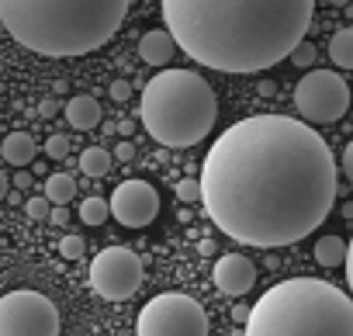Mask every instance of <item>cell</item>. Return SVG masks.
Returning <instances> with one entry per match:
<instances>
[{
  "label": "cell",
  "mask_w": 353,
  "mask_h": 336,
  "mask_svg": "<svg viewBox=\"0 0 353 336\" xmlns=\"http://www.w3.org/2000/svg\"><path fill=\"white\" fill-rule=\"evenodd\" d=\"M212 277H215V288H219L222 295L239 298V295H246V291L256 284V267H253V260L243 257V253H225V257H219Z\"/></svg>",
  "instance_id": "obj_11"
},
{
  "label": "cell",
  "mask_w": 353,
  "mask_h": 336,
  "mask_svg": "<svg viewBox=\"0 0 353 336\" xmlns=\"http://www.w3.org/2000/svg\"><path fill=\"white\" fill-rule=\"evenodd\" d=\"M111 215L128 226V229H142L159 215V195L152 184L145 181H121L111 195Z\"/></svg>",
  "instance_id": "obj_10"
},
{
  "label": "cell",
  "mask_w": 353,
  "mask_h": 336,
  "mask_svg": "<svg viewBox=\"0 0 353 336\" xmlns=\"http://www.w3.org/2000/svg\"><path fill=\"white\" fill-rule=\"evenodd\" d=\"M83 250H87V243H83L80 236H63V243H59V253H63L66 260H80Z\"/></svg>",
  "instance_id": "obj_24"
},
{
  "label": "cell",
  "mask_w": 353,
  "mask_h": 336,
  "mask_svg": "<svg viewBox=\"0 0 353 336\" xmlns=\"http://www.w3.org/2000/svg\"><path fill=\"white\" fill-rule=\"evenodd\" d=\"M108 94H111V101H118V104H121V101H128V97H132V83H128V80H114V83L108 87Z\"/></svg>",
  "instance_id": "obj_25"
},
{
  "label": "cell",
  "mask_w": 353,
  "mask_h": 336,
  "mask_svg": "<svg viewBox=\"0 0 353 336\" xmlns=\"http://www.w3.org/2000/svg\"><path fill=\"white\" fill-rule=\"evenodd\" d=\"M343 170H346V177L353 181V142L343 149Z\"/></svg>",
  "instance_id": "obj_29"
},
{
  "label": "cell",
  "mask_w": 353,
  "mask_h": 336,
  "mask_svg": "<svg viewBox=\"0 0 353 336\" xmlns=\"http://www.w3.org/2000/svg\"><path fill=\"white\" fill-rule=\"evenodd\" d=\"M139 336H208V315L191 295L166 291L139 312Z\"/></svg>",
  "instance_id": "obj_6"
},
{
  "label": "cell",
  "mask_w": 353,
  "mask_h": 336,
  "mask_svg": "<svg viewBox=\"0 0 353 336\" xmlns=\"http://www.w3.org/2000/svg\"><path fill=\"white\" fill-rule=\"evenodd\" d=\"M176 49H181V46H176V39H173V32L166 28H156V32H145L142 35V42H139V56L149 63V66H166L173 56H176Z\"/></svg>",
  "instance_id": "obj_12"
},
{
  "label": "cell",
  "mask_w": 353,
  "mask_h": 336,
  "mask_svg": "<svg viewBox=\"0 0 353 336\" xmlns=\"http://www.w3.org/2000/svg\"><path fill=\"white\" fill-rule=\"evenodd\" d=\"M176 198L181 201H201V181H194V177H184V181H176Z\"/></svg>",
  "instance_id": "obj_22"
},
{
  "label": "cell",
  "mask_w": 353,
  "mask_h": 336,
  "mask_svg": "<svg viewBox=\"0 0 353 336\" xmlns=\"http://www.w3.org/2000/svg\"><path fill=\"white\" fill-rule=\"evenodd\" d=\"M288 59H291L298 70H312V63H315V46L305 39V42H298V46H294V52H291Z\"/></svg>",
  "instance_id": "obj_20"
},
{
  "label": "cell",
  "mask_w": 353,
  "mask_h": 336,
  "mask_svg": "<svg viewBox=\"0 0 353 336\" xmlns=\"http://www.w3.org/2000/svg\"><path fill=\"white\" fill-rule=\"evenodd\" d=\"M219 115V97L212 83L191 70H159L142 90V125L145 132L170 146H198Z\"/></svg>",
  "instance_id": "obj_5"
},
{
  "label": "cell",
  "mask_w": 353,
  "mask_h": 336,
  "mask_svg": "<svg viewBox=\"0 0 353 336\" xmlns=\"http://www.w3.org/2000/svg\"><path fill=\"white\" fill-rule=\"evenodd\" d=\"M108 215H111V201H104V198H83V201H80V219H83V226H104Z\"/></svg>",
  "instance_id": "obj_19"
},
{
  "label": "cell",
  "mask_w": 353,
  "mask_h": 336,
  "mask_svg": "<svg viewBox=\"0 0 353 336\" xmlns=\"http://www.w3.org/2000/svg\"><path fill=\"white\" fill-rule=\"evenodd\" d=\"M294 108H298L301 121H308V125H332L350 108V87L339 73L308 70L294 90Z\"/></svg>",
  "instance_id": "obj_7"
},
{
  "label": "cell",
  "mask_w": 353,
  "mask_h": 336,
  "mask_svg": "<svg viewBox=\"0 0 353 336\" xmlns=\"http://www.w3.org/2000/svg\"><path fill=\"white\" fill-rule=\"evenodd\" d=\"M346 284L353 291V239H350V253H346Z\"/></svg>",
  "instance_id": "obj_31"
},
{
  "label": "cell",
  "mask_w": 353,
  "mask_h": 336,
  "mask_svg": "<svg viewBox=\"0 0 353 336\" xmlns=\"http://www.w3.org/2000/svg\"><path fill=\"white\" fill-rule=\"evenodd\" d=\"M14 188H21V191L32 188V174H28V170H18V174H14Z\"/></svg>",
  "instance_id": "obj_30"
},
{
  "label": "cell",
  "mask_w": 353,
  "mask_h": 336,
  "mask_svg": "<svg viewBox=\"0 0 353 336\" xmlns=\"http://www.w3.org/2000/svg\"><path fill=\"white\" fill-rule=\"evenodd\" d=\"M0 152H4V159L14 163V166H28L35 159L39 146H35V139L28 132H11L4 142H0Z\"/></svg>",
  "instance_id": "obj_14"
},
{
  "label": "cell",
  "mask_w": 353,
  "mask_h": 336,
  "mask_svg": "<svg viewBox=\"0 0 353 336\" xmlns=\"http://www.w3.org/2000/svg\"><path fill=\"white\" fill-rule=\"evenodd\" d=\"M39 115H42V118H52V115H56V101H42V104H39Z\"/></svg>",
  "instance_id": "obj_32"
},
{
  "label": "cell",
  "mask_w": 353,
  "mask_h": 336,
  "mask_svg": "<svg viewBox=\"0 0 353 336\" xmlns=\"http://www.w3.org/2000/svg\"><path fill=\"white\" fill-rule=\"evenodd\" d=\"M49 222H52V226H66V222H70V212H66V205H52V215H49Z\"/></svg>",
  "instance_id": "obj_27"
},
{
  "label": "cell",
  "mask_w": 353,
  "mask_h": 336,
  "mask_svg": "<svg viewBox=\"0 0 353 336\" xmlns=\"http://www.w3.org/2000/svg\"><path fill=\"white\" fill-rule=\"evenodd\" d=\"M329 4H336V8H346V4H350V0H329Z\"/></svg>",
  "instance_id": "obj_34"
},
{
  "label": "cell",
  "mask_w": 353,
  "mask_h": 336,
  "mask_svg": "<svg viewBox=\"0 0 353 336\" xmlns=\"http://www.w3.org/2000/svg\"><path fill=\"white\" fill-rule=\"evenodd\" d=\"M46 156L66 159V156H70V139H66V135H49V139H46Z\"/></svg>",
  "instance_id": "obj_23"
},
{
  "label": "cell",
  "mask_w": 353,
  "mask_h": 336,
  "mask_svg": "<svg viewBox=\"0 0 353 336\" xmlns=\"http://www.w3.org/2000/svg\"><path fill=\"white\" fill-rule=\"evenodd\" d=\"M66 121L80 132H90L101 125V104L90 97V94H80V97H70L66 104Z\"/></svg>",
  "instance_id": "obj_13"
},
{
  "label": "cell",
  "mask_w": 353,
  "mask_h": 336,
  "mask_svg": "<svg viewBox=\"0 0 353 336\" xmlns=\"http://www.w3.org/2000/svg\"><path fill=\"white\" fill-rule=\"evenodd\" d=\"M246 336H353V298L315 277L281 281L253 305Z\"/></svg>",
  "instance_id": "obj_4"
},
{
  "label": "cell",
  "mask_w": 353,
  "mask_h": 336,
  "mask_svg": "<svg viewBox=\"0 0 353 336\" xmlns=\"http://www.w3.org/2000/svg\"><path fill=\"white\" fill-rule=\"evenodd\" d=\"M250 315H253V308H246L243 302H236V305H232V322H239V326H243V322H250Z\"/></svg>",
  "instance_id": "obj_28"
},
{
  "label": "cell",
  "mask_w": 353,
  "mask_h": 336,
  "mask_svg": "<svg viewBox=\"0 0 353 336\" xmlns=\"http://www.w3.org/2000/svg\"><path fill=\"white\" fill-rule=\"evenodd\" d=\"M201 201L229 239L291 246L315 233L336 201L332 149L301 118H243L205 156Z\"/></svg>",
  "instance_id": "obj_1"
},
{
  "label": "cell",
  "mask_w": 353,
  "mask_h": 336,
  "mask_svg": "<svg viewBox=\"0 0 353 336\" xmlns=\"http://www.w3.org/2000/svg\"><path fill=\"white\" fill-rule=\"evenodd\" d=\"M0 336H59V308L39 291L0 298Z\"/></svg>",
  "instance_id": "obj_8"
},
{
  "label": "cell",
  "mask_w": 353,
  "mask_h": 336,
  "mask_svg": "<svg viewBox=\"0 0 353 336\" xmlns=\"http://www.w3.org/2000/svg\"><path fill=\"white\" fill-rule=\"evenodd\" d=\"M25 215L28 219H35V222H46L49 215H52V201L42 195V198H28L25 201Z\"/></svg>",
  "instance_id": "obj_21"
},
{
  "label": "cell",
  "mask_w": 353,
  "mask_h": 336,
  "mask_svg": "<svg viewBox=\"0 0 353 336\" xmlns=\"http://www.w3.org/2000/svg\"><path fill=\"white\" fill-rule=\"evenodd\" d=\"M114 159H121V163L135 159V142H118L114 146Z\"/></svg>",
  "instance_id": "obj_26"
},
{
  "label": "cell",
  "mask_w": 353,
  "mask_h": 336,
  "mask_svg": "<svg viewBox=\"0 0 353 336\" xmlns=\"http://www.w3.org/2000/svg\"><path fill=\"white\" fill-rule=\"evenodd\" d=\"M46 198H49L52 205H70V201L77 198V181H73L70 174H52V177L46 181Z\"/></svg>",
  "instance_id": "obj_17"
},
{
  "label": "cell",
  "mask_w": 353,
  "mask_h": 336,
  "mask_svg": "<svg viewBox=\"0 0 353 336\" xmlns=\"http://www.w3.org/2000/svg\"><path fill=\"white\" fill-rule=\"evenodd\" d=\"M315 0H163V18L191 59L219 73H260L294 52Z\"/></svg>",
  "instance_id": "obj_2"
},
{
  "label": "cell",
  "mask_w": 353,
  "mask_h": 336,
  "mask_svg": "<svg viewBox=\"0 0 353 336\" xmlns=\"http://www.w3.org/2000/svg\"><path fill=\"white\" fill-rule=\"evenodd\" d=\"M128 0H0V25L39 56L66 59L111 42Z\"/></svg>",
  "instance_id": "obj_3"
},
{
  "label": "cell",
  "mask_w": 353,
  "mask_h": 336,
  "mask_svg": "<svg viewBox=\"0 0 353 336\" xmlns=\"http://www.w3.org/2000/svg\"><path fill=\"white\" fill-rule=\"evenodd\" d=\"M90 284L108 302H125L142 288V260L128 246H108L90 264Z\"/></svg>",
  "instance_id": "obj_9"
},
{
  "label": "cell",
  "mask_w": 353,
  "mask_h": 336,
  "mask_svg": "<svg viewBox=\"0 0 353 336\" xmlns=\"http://www.w3.org/2000/svg\"><path fill=\"white\" fill-rule=\"evenodd\" d=\"M80 170H83L87 177H104V174L111 170V156H108V149H101V146L83 149V152H80Z\"/></svg>",
  "instance_id": "obj_18"
},
{
  "label": "cell",
  "mask_w": 353,
  "mask_h": 336,
  "mask_svg": "<svg viewBox=\"0 0 353 336\" xmlns=\"http://www.w3.org/2000/svg\"><path fill=\"white\" fill-rule=\"evenodd\" d=\"M329 59L339 70H353V28H339L329 39Z\"/></svg>",
  "instance_id": "obj_16"
},
{
  "label": "cell",
  "mask_w": 353,
  "mask_h": 336,
  "mask_svg": "<svg viewBox=\"0 0 353 336\" xmlns=\"http://www.w3.org/2000/svg\"><path fill=\"white\" fill-rule=\"evenodd\" d=\"M346 253H350V243L339 236H322L315 243V260L322 267H346Z\"/></svg>",
  "instance_id": "obj_15"
},
{
  "label": "cell",
  "mask_w": 353,
  "mask_h": 336,
  "mask_svg": "<svg viewBox=\"0 0 353 336\" xmlns=\"http://www.w3.org/2000/svg\"><path fill=\"white\" fill-rule=\"evenodd\" d=\"M8 198V177H4V170H0V201Z\"/></svg>",
  "instance_id": "obj_33"
}]
</instances>
